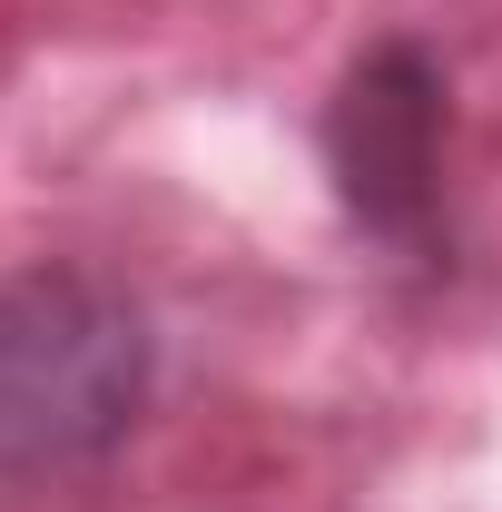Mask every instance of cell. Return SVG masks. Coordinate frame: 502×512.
Returning <instances> with one entry per match:
<instances>
[{"label":"cell","mask_w":502,"mask_h":512,"mask_svg":"<svg viewBox=\"0 0 502 512\" xmlns=\"http://www.w3.org/2000/svg\"><path fill=\"white\" fill-rule=\"evenodd\" d=\"M158 316L109 266L30 256L0 276V512L99 473L158 404Z\"/></svg>","instance_id":"1"},{"label":"cell","mask_w":502,"mask_h":512,"mask_svg":"<svg viewBox=\"0 0 502 512\" xmlns=\"http://www.w3.org/2000/svg\"><path fill=\"white\" fill-rule=\"evenodd\" d=\"M315 168L355 247L404 266L414 286H443L463 266L453 217V69L424 30H375L335 69L315 109Z\"/></svg>","instance_id":"2"}]
</instances>
